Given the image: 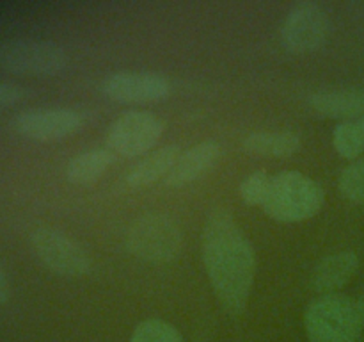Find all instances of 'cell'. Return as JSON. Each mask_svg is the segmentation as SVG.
I'll list each match as a JSON object with an SVG mask.
<instances>
[{
    "mask_svg": "<svg viewBox=\"0 0 364 342\" xmlns=\"http://www.w3.org/2000/svg\"><path fill=\"white\" fill-rule=\"evenodd\" d=\"M201 249L206 274L220 306L230 316H242L255 284L256 255L230 210L217 207L208 214Z\"/></svg>",
    "mask_w": 364,
    "mask_h": 342,
    "instance_id": "6da1fadb",
    "label": "cell"
},
{
    "mask_svg": "<svg viewBox=\"0 0 364 342\" xmlns=\"http://www.w3.org/2000/svg\"><path fill=\"white\" fill-rule=\"evenodd\" d=\"M326 191L316 180L301 171H281L270 182L263 210L279 223H301L322 210Z\"/></svg>",
    "mask_w": 364,
    "mask_h": 342,
    "instance_id": "7a4b0ae2",
    "label": "cell"
},
{
    "mask_svg": "<svg viewBox=\"0 0 364 342\" xmlns=\"http://www.w3.org/2000/svg\"><path fill=\"white\" fill-rule=\"evenodd\" d=\"M306 333L309 342H358L363 326L355 301L343 294H323L306 309Z\"/></svg>",
    "mask_w": 364,
    "mask_h": 342,
    "instance_id": "3957f363",
    "label": "cell"
},
{
    "mask_svg": "<svg viewBox=\"0 0 364 342\" xmlns=\"http://www.w3.org/2000/svg\"><path fill=\"white\" fill-rule=\"evenodd\" d=\"M183 246L180 227L171 216L148 212L139 216L127 232V248L144 262L164 264L176 259Z\"/></svg>",
    "mask_w": 364,
    "mask_h": 342,
    "instance_id": "277c9868",
    "label": "cell"
},
{
    "mask_svg": "<svg viewBox=\"0 0 364 342\" xmlns=\"http://www.w3.org/2000/svg\"><path fill=\"white\" fill-rule=\"evenodd\" d=\"M70 64L68 52L55 41L34 38L0 39V68L16 75L52 77Z\"/></svg>",
    "mask_w": 364,
    "mask_h": 342,
    "instance_id": "5b68a950",
    "label": "cell"
},
{
    "mask_svg": "<svg viewBox=\"0 0 364 342\" xmlns=\"http://www.w3.org/2000/svg\"><path fill=\"white\" fill-rule=\"evenodd\" d=\"M331 32L329 13L315 0L294 4L281 25V45L295 56L316 52L326 45Z\"/></svg>",
    "mask_w": 364,
    "mask_h": 342,
    "instance_id": "8992f818",
    "label": "cell"
},
{
    "mask_svg": "<svg viewBox=\"0 0 364 342\" xmlns=\"http://www.w3.org/2000/svg\"><path fill=\"white\" fill-rule=\"evenodd\" d=\"M31 248L43 266L60 276H84L92 267L89 253L59 228H36L31 234Z\"/></svg>",
    "mask_w": 364,
    "mask_h": 342,
    "instance_id": "52a82bcc",
    "label": "cell"
},
{
    "mask_svg": "<svg viewBox=\"0 0 364 342\" xmlns=\"http://www.w3.org/2000/svg\"><path fill=\"white\" fill-rule=\"evenodd\" d=\"M164 121L148 110H128L112 121L107 134L110 152L123 157H141L155 148L164 135Z\"/></svg>",
    "mask_w": 364,
    "mask_h": 342,
    "instance_id": "ba28073f",
    "label": "cell"
},
{
    "mask_svg": "<svg viewBox=\"0 0 364 342\" xmlns=\"http://www.w3.org/2000/svg\"><path fill=\"white\" fill-rule=\"evenodd\" d=\"M11 125L23 138L48 142L73 135L82 128L84 118L66 107H36L18 113Z\"/></svg>",
    "mask_w": 364,
    "mask_h": 342,
    "instance_id": "9c48e42d",
    "label": "cell"
},
{
    "mask_svg": "<svg viewBox=\"0 0 364 342\" xmlns=\"http://www.w3.org/2000/svg\"><path fill=\"white\" fill-rule=\"evenodd\" d=\"M102 93L119 103L160 102L171 93L166 77L149 71H119L102 82Z\"/></svg>",
    "mask_w": 364,
    "mask_h": 342,
    "instance_id": "30bf717a",
    "label": "cell"
},
{
    "mask_svg": "<svg viewBox=\"0 0 364 342\" xmlns=\"http://www.w3.org/2000/svg\"><path fill=\"white\" fill-rule=\"evenodd\" d=\"M220 159V146L215 141L198 142L192 148L181 152L176 164L166 177L167 187H183L208 173Z\"/></svg>",
    "mask_w": 364,
    "mask_h": 342,
    "instance_id": "8fae6325",
    "label": "cell"
},
{
    "mask_svg": "<svg viewBox=\"0 0 364 342\" xmlns=\"http://www.w3.org/2000/svg\"><path fill=\"white\" fill-rule=\"evenodd\" d=\"M359 267V256L350 249L331 253L315 266L311 274L313 291L323 294H336L352 280Z\"/></svg>",
    "mask_w": 364,
    "mask_h": 342,
    "instance_id": "7c38bea8",
    "label": "cell"
},
{
    "mask_svg": "<svg viewBox=\"0 0 364 342\" xmlns=\"http://www.w3.org/2000/svg\"><path fill=\"white\" fill-rule=\"evenodd\" d=\"M313 113L331 120L352 121L364 116V91L361 89H333L313 93L308 98Z\"/></svg>",
    "mask_w": 364,
    "mask_h": 342,
    "instance_id": "4fadbf2b",
    "label": "cell"
},
{
    "mask_svg": "<svg viewBox=\"0 0 364 342\" xmlns=\"http://www.w3.org/2000/svg\"><path fill=\"white\" fill-rule=\"evenodd\" d=\"M181 155V148L178 145H167L162 148L155 150L149 155H146L141 162L135 164L128 171L127 187L128 189H144L159 182L160 178L167 177L171 170L176 164L178 157Z\"/></svg>",
    "mask_w": 364,
    "mask_h": 342,
    "instance_id": "5bb4252c",
    "label": "cell"
},
{
    "mask_svg": "<svg viewBox=\"0 0 364 342\" xmlns=\"http://www.w3.org/2000/svg\"><path fill=\"white\" fill-rule=\"evenodd\" d=\"M247 153L274 159H287L301 150V135L291 130H258L242 141Z\"/></svg>",
    "mask_w": 364,
    "mask_h": 342,
    "instance_id": "9a60e30c",
    "label": "cell"
},
{
    "mask_svg": "<svg viewBox=\"0 0 364 342\" xmlns=\"http://www.w3.org/2000/svg\"><path fill=\"white\" fill-rule=\"evenodd\" d=\"M114 155L116 153L105 148L87 150L84 153H78L68 164L66 178L75 185L95 184L112 166Z\"/></svg>",
    "mask_w": 364,
    "mask_h": 342,
    "instance_id": "2e32d148",
    "label": "cell"
},
{
    "mask_svg": "<svg viewBox=\"0 0 364 342\" xmlns=\"http://www.w3.org/2000/svg\"><path fill=\"white\" fill-rule=\"evenodd\" d=\"M333 145L340 157L358 160L364 153V134L358 121H341L333 132Z\"/></svg>",
    "mask_w": 364,
    "mask_h": 342,
    "instance_id": "e0dca14e",
    "label": "cell"
},
{
    "mask_svg": "<svg viewBox=\"0 0 364 342\" xmlns=\"http://www.w3.org/2000/svg\"><path fill=\"white\" fill-rule=\"evenodd\" d=\"M130 342H183V338L167 321L146 319L135 326Z\"/></svg>",
    "mask_w": 364,
    "mask_h": 342,
    "instance_id": "ac0fdd59",
    "label": "cell"
},
{
    "mask_svg": "<svg viewBox=\"0 0 364 342\" xmlns=\"http://www.w3.org/2000/svg\"><path fill=\"white\" fill-rule=\"evenodd\" d=\"M338 189L354 205L364 203V159L352 160L338 178Z\"/></svg>",
    "mask_w": 364,
    "mask_h": 342,
    "instance_id": "d6986e66",
    "label": "cell"
},
{
    "mask_svg": "<svg viewBox=\"0 0 364 342\" xmlns=\"http://www.w3.org/2000/svg\"><path fill=\"white\" fill-rule=\"evenodd\" d=\"M270 182H272V175L267 173L265 170L252 171L240 182V187H238L240 200L249 207H263L269 196Z\"/></svg>",
    "mask_w": 364,
    "mask_h": 342,
    "instance_id": "ffe728a7",
    "label": "cell"
},
{
    "mask_svg": "<svg viewBox=\"0 0 364 342\" xmlns=\"http://www.w3.org/2000/svg\"><path fill=\"white\" fill-rule=\"evenodd\" d=\"M25 96H27V91L21 86L14 84V82L0 81V107L16 105Z\"/></svg>",
    "mask_w": 364,
    "mask_h": 342,
    "instance_id": "44dd1931",
    "label": "cell"
},
{
    "mask_svg": "<svg viewBox=\"0 0 364 342\" xmlns=\"http://www.w3.org/2000/svg\"><path fill=\"white\" fill-rule=\"evenodd\" d=\"M11 296V284H9V276H7L6 269L4 266L0 264V305L7 303Z\"/></svg>",
    "mask_w": 364,
    "mask_h": 342,
    "instance_id": "7402d4cb",
    "label": "cell"
},
{
    "mask_svg": "<svg viewBox=\"0 0 364 342\" xmlns=\"http://www.w3.org/2000/svg\"><path fill=\"white\" fill-rule=\"evenodd\" d=\"M355 310H358V317H359V323H361L363 330H364V291L361 292L358 299H355Z\"/></svg>",
    "mask_w": 364,
    "mask_h": 342,
    "instance_id": "603a6c76",
    "label": "cell"
},
{
    "mask_svg": "<svg viewBox=\"0 0 364 342\" xmlns=\"http://www.w3.org/2000/svg\"><path fill=\"white\" fill-rule=\"evenodd\" d=\"M358 123H359V127H361V130H363V134H364V116H363V118H359Z\"/></svg>",
    "mask_w": 364,
    "mask_h": 342,
    "instance_id": "cb8c5ba5",
    "label": "cell"
}]
</instances>
